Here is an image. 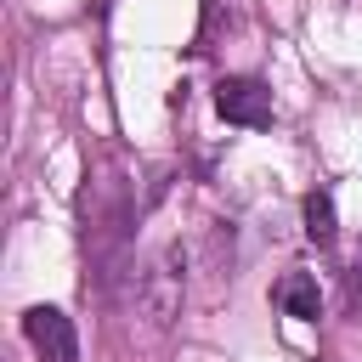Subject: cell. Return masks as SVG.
<instances>
[{
    "instance_id": "1",
    "label": "cell",
    "mask_w": 362,
    "mask_h": 362,
    "mask_svg": "<svg viewBox=\"0 0 362 362\" xmlns=\"http://www.w3.org/2000/svg\"><path fill=\"white\" fill-rule=\"evenodd\" d=\"M23 334H28V345H34L40 362H79V334H74L68 311H57V305H28V311H23Z\"/></svg>"
},
{
    "instance_id": "3",
    "label": "cell",
    "mask_w": 362,
    "mask_h": 362,
    "mask_svg": "<svg viewBox=\"0 0 362 362\" xmlns=\"http://www.w3.org/2000/svg\"><path fill=\"white\" fill-rule=\"evenodd\" d=\"M141 294H147V317L153 322H170L175 305H181V272H170V255L141 277Z\"/></svg>"
},
{
    "instance_id": "4",
    "label": "cell",
    "mask_w": 362,
    "mask_h": 362,
    "mask_svg": "<svg viewBox=\"0 0 362 362\" xmlns=\"http://www.w3.org/2000/svg\"><path fill=\"white\" fill-rule=\"evenodd\" d=\"M277 305H283L288 317H300V322H317V317H322V288H317V277H311V272H288V277L277 283Z\"/></svg>"
},
{
    "instance_id": "2",
    "label": "cell",
    "mask_w": 362,
    "mask_h": 362,
    "mask_svg": "<svg viewBox=\"0 0 362 362\" xmlns=\"http://www.w3.org/2000/svg\"><path fill=\"white\" fill-rule=\"evenodd\" d=\"M215 113L226 124H243V130H260L272 124V90L260 79H221L215 85Z\"/></svg>"
},
{
    "instance_id": "5",
    "label": "cell",
    "mask_w": 362,
    "mask_h": 362,
    "mask_svg": "<svg viewBox=\"0 0 362 362\" xmlns=\"http://www.w3.org/2000/svg\"><path fill=\"white\" fill-rule=\"evenodd\" d=\"M305 238L334 243V198L328 192H305Z\"/></svg>"
},
{
    "instance_id": "6",
    "label": "cell",
    "mask_w": 362,
    "mask_h": 362,
    "mask_svg": "<svg viewBox=\"0 0 362 362\" xmlns=\"http://www.w3.org/2000/svg\"><path fill=\"white\" fill-rule=\"evenodd\" d=\"M345 305H351V311L362 305V255H356V266H351V277H345Z\"/></svg>"
}]
</instances>
